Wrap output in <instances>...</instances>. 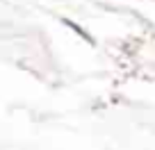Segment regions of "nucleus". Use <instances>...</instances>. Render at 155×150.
Segmentation results:
<instances>
[{
  "mask_svg": "<svg viewBox=\"0 0 155 150\" xmlns=\"http://www.w3.org/2000/svg\"><path fill=\"white\" fill-rule=\"evenodd\" d=\"M64 25H68V27H71V30H73V32H75V34H78V37H82V39H84V41H89V43H94V39H91V34H87V32H84V30H82V27H80V25H75V23H73V21H68V18H64Z\"/></svg>",
  "mask_w": 155,
  "mask_h": 150,
  "instance_id": "nucleus-1",
  "label": "nucleus"
}]
</instances>
